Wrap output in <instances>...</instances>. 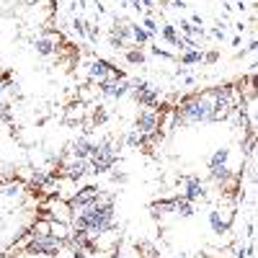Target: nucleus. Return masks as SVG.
Returning <instances> with one entry per match:
<instances>
[{
    "label": "nucleus",
    "mask_w": 258,
    "mask_h": 258,
    "mask_svg": "<svg viewBox=\"0 0 258 258\" xmlns=\"http://www.w3.org/2000/svg\"><path fill=\"white\" fill-rule=\"evenodd\" d=\"M212 116V98L209 93H191L183 96L176 106V124L188 126V124H207Z\"/></svg>",
    "instance_id": "obj_1"
},
{
    "label": "nucleus",
    "mask_w": 258,
    "mask_h": 258,
    "mask_svg": "<svg viewBox=\"0 0 258 258\" xmlns=\"http://www.w3.org/2000/svg\"><path fill=\"white\" fill-rule=\"evenodd\" d=\"M124 140H111V137H106L101 142H96L93 147V153L88 158V165H91V173L93 176H101V173H109V170L119 163V150H121Z\"/></svg>",
    "instance_id": "obj_2"
},
{
    "label": "nucleus",
    "mask_w": 258,
    "mask_h": 258,
    "mask_svg": "<svg viewBox=\"0 0 258 258\" xmlns=\"http://www.w3.org/2000/svg\"><path fill=\"white\" fill-rule=\"evenodd\" d=\"M62 248H64V240H59L57 235H36V238H31L24 245V253L26 255H57L62 253Z\"/></svg>",
    "instance_id": "obj_3"
},
{
    "label": "nucleus",
    "mask_w": 258,
    "mask_h": 258,
    "mask_svg": "<svg viewBox=\"0 0 258 258\" xmlns=\"http://www.w3.org/2000/svg\"><path fill=\"white\" fill-rule=\"evenodd\" d=\"M129 96H132L140 106H145V109H155L158 98H160V88L150 85L147 80H132L129 83Z\"/></svg>",
    "instance_id": "obj_4"
},
{
    "label": "nucleus",
    "mask_w": 258,
    "mask_h": 258,
    "mask_svg": "<svg viewBox=\"0 0 258 258\" xmlns=\"http://www.w3.org/2000/svg\"><path fill=\"white\" fill-rule=\"evenodd\" d=\"M101 197H103V191H101L98 186H83V188H78V191L73 194V199H70L68 204H70L73 212H78V209H83V207H91V204L101 202Z\"/></svg>",
    "instance_id": "obj_5"
},
{
    "label": "nucleus",
    "mask_w": 258,
    "mask_h": 258,
    "mask_svg": "<svg viewBox=\"0 0 258 258\" xmlns=\"http://www.w3.org/2000/svg\"><path fill=\"white\" fill-rule=\"evenodd\" d=\"M158 126H160V114H158L155 109H145V111H140L137 119H135V132H140L142 137L158 132Z\"/></svg>",
    "instance_id": "obj_6"
},
{
    "label": "nucleus",
    "mask_w": 258,
    "mask_h": 258,
    "mask_svg": "<svg viewBox=\"0 0 258 258\" xmlns=\"http://www.w3.org/2000/svg\"><path fill=\"white\" fill-rule=\"evenodd\" d=\"M181 197L186 199V202H199V199H204L207 197V188H204V181L199 178V176H183V194Z\"/></svg>",
    "instance_id": "obj_7"
},
{
    "label": "nucleus",
    "mask_w": 258,
    "mask_h": 258,
    "mask_svg": "<svg viewBox=\"0 0 258 258\" xmlns=\"http://www.w3.org/2000/svg\"><path fill=\"white\" fill-rule=\"evenodd\" d=\"M59 168H62V176H64V178H70V181H75V183L91 173L88 160H80V158H73V160H68L64 165H59Z\"/></svg>",
    "instance_id": "obj_8"
},
{
    "label": "nucleus",
    "mask_w": 258,
    "mask_h": 258,
    "mask_svg": "<svg viewBox=\"0 0 258 258\" xmlns=\"http://www.w3.org/2000/svg\"><path fill=\"white\" fill-rule=\"evenodd\" d=\"M93 147H96V142H93V140L80 137V140H75V142L70 145V155H73V158H80V160H88V158H91V153H93Z\"/></svg>",
    "instance_id": "obj_9"
},
{
    "label": "nucleus",
    "mask_w": 258,
    "mask_h": 258,
    "mask_svg": "<svg viewBox=\"0 0 258 258\" xmlns=\"http://www.w3.org/2000/svg\"><path fill=\"white\" fill-rule=\"evenodd\" d=\"M209 227H212V232L222 235V232H227L230 222L222 217V212H220V209H209Z\"/></svg>",
    "instance_id": "obj_10"
},
{
    "label": "nucleus",
    "mask_w": 258,
    "mask_h": 258,
    "mask_svg": "<svg viewBox=\"0 0 258 258\" xmlns=\"http://www.w3.org/2000/svg\"><path fill=\"white\" fill-rule=\"evenodd\" d=\"M109 98H124V96H129V80L124 78V80H111V85H109V93H106Z\"/></svg>",
    "instance_id": "obj_11"
},
{
    "label": "nucleus",
    "mask_w": 258,
    "mask_h": 258,
    "mask_svg": "<svg viewBox=\"0 0 258 258\" xmlns=\"http://www.w3.org/2000/svg\"><path fill=\"white\" fill-rule=\"evenodd\" d=\"M173 214H178V217H194V204L186 202L183 197H173Z\"/></svg>",
    "instance_id": "obj_12"
},
{
    "label": "nucleus",
    "mask_w": 258,
    "mask_h": 258,
    "mask_svg": "<svg viewBox=\"0 0 258 258\" xmlns=\"http://www.w3.org/2000/svg\"><path fill=\"white\" fill-rule=\"evenodd\" d=\"M111 34H116L119 39H124L126 44H129V39H132V24H124V21H114V31Z\"/></svg>",
    "instance_id": "obj_13"
},
{
    "label": "nucleus",
    "mask_w": 258,
    "mask_h": 258,
    "mask_svg": "<svg viewBox=\"0 0 258 258\" xmlns=\"http://www.w3.org/2000/svg\"><path fill=\"white\" fill-rule=\"evenodd\" d=\"M227 160H230V150H227V147H220V150H214V155L209 158V168L227 165Z\"/></svg>",
    "instance_id": "obj_14"
},
{
    "label": "nucleus",
    "mask_w": 258,
    "mask_h": 258,
    "mask_svg": "<svg viewBox=\"0 0 258 258\" xmlns=\"http://www.w3.org/2000/svg\"><path fill=\"white\" fill-rule=\"evenodd\" d=\"M135 250H137L142 258H160V250H158L153 243H135Z\"/></svg>",
    "instance_id": "obj_15"
},
{
    "label": "nucleus",
    "mask_w": 258,
    "mask_h": 258,
    "mask_svg": "<svg viewBox=\"0 0 258 258\" xmlns=\"http://www.w3.org/2000/svg\"><path fill=\"white\" fill-rule=\"evenodd\" d=\"M150 212H153V217H160V214H165V212H173V199L153 202V207H150Z\"/></svg>",
    "instance_id": "obj_16"
},
{
    "label": "nucleus",
    "mask_w": 258,
    "mask_h": 258,
    "mask_svg": "<svg viewBox=\"0 0 258 258\" xmlns=\"http://www.w3.org/2000/svg\"><path fill=\"white\" fill-rule=\"evenodd\" d=\"M181 62H183V64H197V62H204V52H199V49H186V52L181 54Z\"/></svg>",
    "instance_id": "obj_17"
},
{
    "label": "nucleus",
    "mask_w": 258,
    "mask_h": 258,
    "mask_svg": "<svg viewBox=\"0 0 258 258\" xmlns=\"http://www.w3.org/2000/svg\"><path fill=\"white\" fill-rule=\"evenodd\" d=\"M132 41H135V44H147V41H150V34L140 26V24H132Z\"/></svg>",
    "instance_id": "obj_18"
},
{
    "label": "nucleus",
    "mask_w": 258,
    "mask_h": 258,
    "mask_svg": "<svg viewBox=\"0 0 258 258\" xmlns=\"http://www.w3.org/2000/svg\"><path fill=\"white\" fill-rule=\"evenodd\" d=\"M36 52H39L41 57L54 54V41H52V39H36Z\"/></svg>",
    "instance_id": "obj_19"
},
{
    "label": "nucleus",
    "mask_w": 258,
    "mask_h": 258,
    "mask_svg": "<svg viewBox=\"0 0 258 258\" xmlns=\"http://www.w3.org/2000/svg\"><path fill=\"white\" fill-rule=\"evenodd\" d=\"M181 31L183 34H188V36H204V26H194L191 21H186V18H181Z\"/></svg>",
    "instance_id": "obj_20"
},
{
    "label": "nucleus",
    "mask_w": 258,
    "mask_h": 258,
    "mask_svg": "<svg viewBox=\"0 0 258 258\" xmlns=\"http://www.w3.org/2000/svg\"><path fill=\"white\" fill-rule=\"evenodd\" d=\"M124 59H126L129 64H142V62H145V52H142V49H126Z\"/></svg>",
    "instance_id": "obj_21"
},
{
    "label": "nucleus",
    "mask_w": 258,
    "mask_h": 258,
    "mask_svg": "<svg viewBox=\"0 0 258 258\" xmlns=\"http://www.w3.org/2000/svg\"><path fill=\"white\" fill-rule=\"evenodd\" d=\"M163 39L168 41V44H178V34H176V26H170V24H165L163 26Z\"/></svg>",
    "instance_id": "obj_22"
},
{
    "label": "nucleus",
    "mask_w": 258,
    "mask_h": 258,
    "mask_svg": "<svg viewBox=\"0 0 258 258\" xmlns=\"http://www.w3.org/2000/svg\"><path fill=\"white\" fill-rule=\"evenodd\" d=\"M109 44H111V49H119V52H121V49H126V41H124V39H119L116 34H109Z\"/></svg>",
    "instance_id": "obj_23"
},
{
    "label": "nucleus",
    "mask_w": 258,
    "mask_h": 258,
    "mask_svg": "<svg viewBox=\"0 0 258 258\" xmlns=\"http://www.w3.org/2000/svg\"><path fill=\"white\" fill-rule=\"evenodd\" d=\"M142 29H145V31H147L150 36H153V34L158 31V24H155V21H153V18H150V16H147V18L142 21Z\"/></svg>",
    "instance_id": "obj_24"
},
{
    "label": "nucleus",
    "mask_w": 258,
    "mask_h": 258,
    "mask_svg": "<svg viewBox=\"0 0 258 258\" xmlns=\"http://www.w3.org/2000/svg\"><path fill=\"white\" fill-rule=\"evenodd\" d=\"M73 26H75L78 36H85V34H88V24H85V21H80V18H75V21H73Z\"/></svg>",
    "instance_id": "obj_25"
},
{
    "label": "nucleus",
    "mask_w": 258,
    "mask_h": 258,
    "mask_svg": "<svg viewBox=\"0 0 258 258\" xmlns=\"http://www.w3.org/2000/svg\"><path fill=\"white\" fill-rule=\"evenodd\" d=\"M0 121H11V106L0 101Z\"/></svg>",
    "instance_id": "obj_26"
},
{
    "label": "nucleus",
    "mask_w": 258,
    "mask_h": 258,
    "mask_svg": "<svg viewBox=\"0 0 258 258\" xmlns=\"http://www.w3.org/2000/svg\"><path fill=\"white\" fill-rule=\"evenodd\" d=\"M93 121H96V124H103V121H106V111H103V106H98V111H93Z\"/></svg>",
    "instance_id": "obj_27"
},
{
    "label": "nucleus",
    "mask_w": 258,
    "mask_h": 258,
    "mask_svg": "<svg viewBox=\"0 0 258 258\" xmlns=\"http://www.w3.org/2000/svg\"><path fill=\"white\" fill-rule=\"evenodd\" d=\"M217 59H220L217 52H207V54H204V62H209V64H212V62H217Z\"/></svg>",
    "instance_id": "obj_28"
},
{
    "label": "nucleus",
    "mask_w": 258,
    "mask_h": 258,
    "mask_svg": "<svg viewBox=\"0 0 258 258\" xmlns=\"http://www.w3.org/2000/svg\"><path fill=\"white\" fill-rule=\"evenodd\" d=\"M140 3H142V8H147V11L155 8V0H140Z\"/></svg>",
    "instance_id": "obj_29"
},
{
    "label": "nucleus",
    "mask_w": 258,
    "mask_h": 258,
    "mask_svg": "<svg viewBox=\"0 0 258 258\" xmlns=\"http://www.w3.org/2000/svg\"><path fill=\"white\" fill-rule=\"evenodd\" d=\"M111 181H116V183H124V181H126V173H114V176H111Z\"/></svg>",
    "instance_id": "obj_30"
},
{
    "label": "nucleus",
    "mask_w": 258,
    "mask_h": 258,
    "mask_svg": "<svg viewBox=\"0 0 258 258\" xmlns=\"http://www.w3.org/2000/svg\"><path fill=\"white\" fill-rule=\"evenodd\" d=\"M212 36H217V39H225V29H212Z\"/></svg>",
    "instance_id": "obj_31"
},
{
    "label": "nucleus",
    "mask_w": 258,
    "mask_h": 258,
    "mask_svg": "<svg viewBox=\"0 0 258 258\" xmlns=\"http://www.w3.org/2000/svg\"><path fill=\"white\" fill-rule=\"evenodd\" d=\"M170 3H173V8H186V6H183V0H170Z\"/></svg>",
    "instance_id": "obj_32"
},
{
    "label": "nucleus",
    "mask_w": 258,
    "mask_h": 258,
    "mask_svg": "<svg viewBox=\"0 0 258 258\" xmlns=\"http://www.w3.org/2000/svg\"><path fill=\"white\" fill-rule=\"evenodd\" d=\"M121 258H124V253H121Z\"/></svg>",
    "instance_id": "obj_33"
},
{
    "label": "nucleus",
    "mask_w": 258,
    "mask_h": 258,
    "mask_svg": "<svg viewBox=\"0 0 258 258\" xmlns=\"http://www.w3.org/2000/svg\"><path fill=\"white\" fill-rule=\"evenodd\" d=\"M176 258H181V255H176Z\"/></svg>",
    "instance_id": "obj_34"
}]
</instances>
